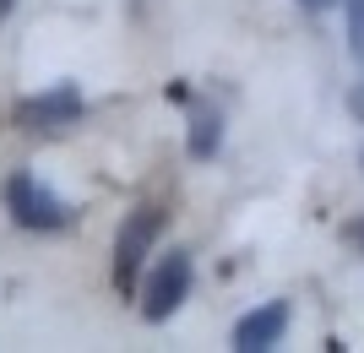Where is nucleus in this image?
Returning <instances> with one entry per match:
<instances>
[{"label":"nucleus","mask_w":364,"mask_h":353,"mask_svg":"<svg viewBox=\"0 0 364 353\" xmlns=\"http://www.w3.org/2000/svg\"><path fill=\"white\" fill-rule=\"evenodd\" d=\"M185 293H191V256L168 250L164 261H158V272L147 277V288H141V315L147 321H168L185 305Z\"/></svg>","instance_id":"7ed1b4c3"},{"label":"nucleus","mask_w":364,"mask_h":353,"mask_svg":"<svg viewBox=\"0 0 364 353\" xmlns=\"http://www.w3.org/2000/svg\"><path fill=\"white\" fill-rule=\"evenodd\" d=\"M283 326H289V305H261V310H250V315L234 326V348L240 353L272 348V342L283 337Z\"/></svg>","instance_id":"39448f33"},{"label":"nucleus","mask_w":364,"mask_h":353,"mask_svg":"<svg viewBox=\"0 0 364 353\" xmlns=\"http://www.w3.org/2000/svg\"><path fill=\"white\" fill-rule=\"evenodd\" d=\"M76 114H82V92H76L71 82L49 87L44 98L16 104V125H22V131H60V125H71Z\"/></svg>","instance_id":"20e7f679"},{"label":"nucleus","mask_w":364,"mask_h":353,"mask_svg":"<svg viewBox=\"0 0 364 353\" xmlns=\"http://www.w3.org/2000/svg\"><path fill=\"white\" fill-rule=\"evenodd\" d=\"M158 234H164V212L158 207H136V212H125L120 234H114V288L131 293L141 277V261H147V250L158 245Z\"/></svg>","instance_id":"f257e3e1"},{"label":"nucleus","mask_w":364,"mask_h":353,"mask_svg":"<svg viewBox=\"0 0 364 353\" xmlns=\"http://www.w3.org/2000/svg\"><path fill=\"white\" fill-rule=\"evenodd\" d=\"M11 6H16V0H0V16H6V11H11Z\"/></svg>","instance_id":"6e6552de"},{"label":"nucleus","mask_w":364,"mask_h":353,"mask_svg":"<svg viewBox=\"0 0 364 353\" xmlns=\"http://www.w3.org/2000/svg\"><path fill=\"white\" fill-rule=\"evenodd\" d=\"M348 33H353V49L364 55V0H348Z\"/></svg>","instance_id":"0eeeda50"},{"label":"nucleus","mask_w":364,"mask_h":353,"mask_svg":"<svg viewBox=\"0 0 364 353\" xmlns=\"http://www.w3.org/2000/svg\"><path fill=\"white\" fill-rule=\"evenodd\" d=\"M6 212H11L22 229H65V223H71V207H65L55 190H44L33 174H11V180H6Z\"/></svg>","instance_id":"f03ea898"},{"label":"nucleus","mask_w":364,"mask_h":353,"mask_svg":"<svg viewBox=\"0 0 364 353\" xmlns=\"http://www.w3.org/2000/svg\"><path fill=\"white\" fill-rule=\"evenodd\" d=\"M218 141H223V120H218V109H207V104H196L191 109V158H207L218 153Z\"/></svg>","instance_id":"423d86ee"}]
</instances>
